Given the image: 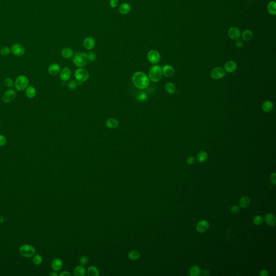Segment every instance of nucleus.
I'll use <instances>...</instances> for the list:
<instances>
[{
    "label": "nucleus",
    "mask_w": 276,
    "mask_h": 276,
    "mask_svg": "<svg viewBox=\"0 0 276 276\" xmlns=\"http://www.w3.org/2000/svg\"><path fill=\"white\" fill-rule=\"evenodd\" d=\"M29 83V79L25 76L20 75L16 78L14 86L17 91H23L28 86Z\"/></svg>",
    "instance_id": "nucleus-4"
},
{
    "label": "nucleus",
    "mask_w": 276,
    "mask_h": 276,
    "mask_svg": "<svg viewBox=\"0 0 276 276\" xmlns=\"http://www.w3.org/2000/svg\"><path fill=\"white\" fill-rule=\"evenodd\" d=\"M96 42L93 38L88 37L85 38L83 41V45L87 50H92L94 48Z\"/></svg>",
    "instance_id": "nucleus-13"
},
{
    "label": "nucleus",
    "mask_w": 276,
    "mask_h": 276,
    "mask_svg": "<svg viewBox=\"0 0 276 276\" xmlns=\"http://www.w3.org/2000/svg\"><path fill=\"white\" fill-rule=\"evenodd\" d=\"M87 272L88 275L90 276H98L99 274L98 268L94 266H90L88 268Z\"/></svg>",
    "instance_id": "nucleus-32"
},
{
    "label": "nucleus",
    "mask_w": 276,
    "mask_h": 276,
    "mask_svg": "<svg viewBox=\"0 0 276 276\" xmlns=\"http://www.w3.org/2000/svg\"><path fill=\"white\" fill-rule=\"evenodd\" d=\"M51 276H57V274L55 272H52L50 274Z\"/></svg>",
    "instance_id": "nucleus-50"
},
{
    "label": "nucleus",
    "mask_w": 276,
    "mask_h": 276,
    "mask_svg": "<svg viewBox=\"0 0 276 276\" xmlns=\"http://www.w3.org/2000/svg\"><path fill=\"white\" fill-rule=\"evenodd\" d=\"M208 159V154L205 151H200L197 155V160L200 163L205 162Z\"/></svg>",
    "instance_id": "nucleus-31"
},
{
    "label": "nucleus",
    "mask_w": 276,
    "mask_h": 276,
    "mask_svg": "<svg viewBox=\"0 0 276 276\" xmlns=\"http://www.w3.org/2000/svg\"><path fill=\"white\" fill-rule=\"evenodd\" d=\"M7 142V139L3 135L0 134V147H2L6 145Z\"/></svg>",
    "instance_id": "nucleus-41"
},
{
    "label": "nucleus",
    "mask_w": 276,
    "mask_h": 276,
    "mask_svg": "<svg viewBox=\"0 0 276 276\" xmlns=\"http://www.w3.org/2000/svg\"><path fill=\"white\" fill-rule=\"evenodd\" d=\"M0 131H1V128H0Z\"/></svg>",
    "instance_id": "nucleus-51"
},
{
    "label": "nucleus",
    "mask_w": 276,
    "mask_h": 276,
    "mask_svg": "<svg viewBox=\"0 0 276 276\" xmlns=\"http://www.w3.org/2000/svg\"><path fill=\"white\" fill-rule=\"evenodd\" d=\"M268 11L270 15L273 16L276 15V3L275 1L270 2L268 5Z\"/></svg>",
    "instance_id": "nucleus-26"
},
{
    "label": "nucleus",
    "mask_w": 276,
    "mask_h": 276,
    "mask_svg": "<svg viewBox=\"0 0 276 276\" xmlns=\"http://www.w3.org/2000/svg\"><path fill=\"white\" fill-rule=\"evenodd\" d=\"M11 52L13 55L17 57H20L22 56L25 53V49L21 44H14L11 47Z\"/></svg>",
    "instance_id": "nucleus-10"
},
{
    "label": "nucleus",
    "mask_w": 276,
    "mask_h": 276,
    "mask_svg": "<svg viewBox=\"0 0 276 276\" xmlns=\"http://www.w3.org/2000/svg\"><path fill=\"white\" fill-rule=\"evenodd\" d=\"M36 94V88L33 86H29L25 88V95L28 98H34Z\"/></svg>",
    "instance_id": "nucleus-22"
},
{
    "label": "nucleus",
    "mask_w": 276,
    "mask_h": 276,
    "mask_svg": "<svg viewBox=\"0 0 276 276\" xmlns=\"http://www.w3.org/2000/svg\"><path fill=\"white\" fill-rule=\"evenodd\" d=\"M149 79L153 82H158L160 81L162 76V67L158 65L153 66L148 72Z\"/></svg>",
    "instance_id": "nucleus-2"
},
{
    "label": "nucleus",
    "mask_w": 276,
    "mask_h": 276,
    "mask_svg": "<svg viewBox=\"0 0 276 276\" xmlns=\"http://www.w3.org/2000/svg\"><path fill=\"white\" fill-rule=\"evenodd\" d=\"M226 74V71L224 69L221 67H216L212 69L211 72V77L214 79L219 80L222 79Z\"/></svg>",
    "instance_id": "nucleus-8"
},
{
    "label": "nucleus",
    "mask_w": 276,
    "mask_h": 276,
    "mask_svg": "<svg viewBox=\"0 0 276 276\" xmlns=\"http://www.w3.org/2000/svg\"><path fill=\"white\" fill-rule=\"evenodd\" d=\"M4 84L7 88H12L14 85V82L12 79L7 78L4 80Z\"/></svg>",
    "instance_id": "nucleus-35"
},
{
    "label": "nucleus",
    "mask_w": 276,
    "mask_h": 276,
    "mask_svg": "<svg viewBox=\"0 0 276 276\" xmlns=\"http://www.w3.org/2000/svg\"><path fill=\"white\" fill-rule=\"evenodd\" d=\"M265 221L269 226H275L276 224V217L272 214H268L265 216Z\"/></svg>",
    "instance_id": "nucleus-23"
},
{
    "label": "nucleus",
    "mask_w": 276,
    "mask_h": 276,
    "mask_svg": "<svg viewBox=\"0 0 276 276\" xmlns=\"http://www.w3.org/2000/svg\"><path fill=\"white\" fill-rule=\"evenodd\" d=\"M273 104L272 101L270 100H266L264 101L262 104V108L264 112L266 113H269L272 111L273 109Z\"/></svg>",
    "instance_id": "nucleus-21"
},
{
    "label": "nucleus",
    "mask_w": 276,
    "mask_h": 276,
    "mask_svg": "<svg viewBox=\"0 0 276 276\" xmlns=\"http://www.w3.org/2000/svg\"><path fill=\"white\" fill-rule=\"evenodd\" d=\"M259 275L261 276H268L269 273H268V272L265 270H262L260 271Z\"/></svg>",
    "instance_id": "nucleus-47"
},
{
    "label": "nucleus",
    "mask_w": 276,
    "mask_h": 276,
    "mask_svg": "<svg viewBox=\"0 0 276 276\" xmlns=\"http://www.w3.org/2000/svg\"><path fill=\"white\" fill-rule=\"evenodd\" d=\"M250 200L247 196H244L242 197L239 201V205L242 208H246L249 206Z\"/></svg>",
    "instance_id": "nucleus-30"
},
{
    "label": "nucleus",
    "mask_w": 276,
    "mask_h": 276,
    "mask_svg": "<svg viewBox=\"0 0 276 276\" xmlns=\"http://www.w3.org/2000/svg\"><path fill=\"white\" fill-rule=\"evenodd\" d=\"M263 219L260 216H256L253 219V223L257 226L260 225L263 223Z\"/></svg>",
    "instance_id": "nucleus-36"
},
{
    "label": "nucleus",
    "mask_w": 276,
    "mask_h": 276,
    "mask_svg": "<svg viewBox=\"0 0 276 276\" xmlns=\"http://www.w3.org/2000/svg\"><path fill=\"white\" fill-rule=\"evenodd\" d=\"M69 88L70 89V90H75L76 89L78 86V83L77 81L75 80H72V81H70L69 83Z\"/></svg>",
    "instance_id": "nucleus-38"
},
{
    "label": "nucleus",
    "mask_w": 276,
    "mask_h": 276,
    "mask_svg": "<svg viewBox=\"0 0 276 276\" xmlns=\"http://www.w3.org/2000/svg\"><path fill=\"white\" fill-rule=\"evenodd\" d=\"M60 72H61V67L58 64L56 63L51 64L48 67V72L51 76H57L59 74Z\"/></svg>",
    "instance_id": "nucleus-14"
},
{
    "label": "nucleus",
    "mask_w": 276,
    "mask_h": 276,
    "mask_svg": "<svg viewBox=\"0 0 276 276\" xmlns=\"http://www.w3.org/2000/svg\"><path fill=\"white\" fill-rule=\"evenodd\" d=\"M105 125L108 128L112 129L117 128L119 126V121L115 118H109L106 121Z\"/></svg>",
    "instance_id": "nucleus-20"
},
{
    "label": "nucleus",
    "mask_w": 276,
    "mask_h": 276,
    "mask_svg": "<svg viewBox=\"0 0 276 276\" xmlns=\"http://www.w3.org/2000/svg\"><path fill=\"white\" fill-rule=\"evenodd\" d=\"M85 273H86V270L83 265H79V266L76 267L74 271V276H84Z\"/></svg>",
    "instance_id": "nucleus-27"
},
{
    "label": "nucleus",
    "mask_w": 276,
    "mask_h": 276,
    "mask_svg": "<svg viewBox=\"0 0 276 276\" xmlns=\"http://www.w3.org/2000/svg\"><path fill=\"white\" fill-rule=\"evenodd\" d=\"M131 11V6L128 3H123L119 7V11L121 15H127Z\"/></svg>",
    "instance_id": "nucleus-18"
},
{
    "label": "nucleus",
    "mask_w": 276,
    "mask_h": 276,
    "mask_svg": "<svg viewBox=\"0 0 276 276\" xmlns=\"http://www.w3.org/2000/svg\"><path fill=\"white\" fill-rule=\"evenodd\" d=\"M118 4H119V1L118 0H111L110 4V6L112 8H115V7L118 6Z\"/></svg>",
    "instance_id": "nucleus-43"
},
{
    "label": "nucleus",
    "mask_w": 276,
    "mask_h": 276,
    "mask_svg": "<svg viewBox=\"0 0 276 276\" xmlns=\"http://www.w3.org/2000/svg\"><path fill=\"white\" fill-rule=\"evenodd\" d=\"M73 63L78 67H84L88 63V54L85 52H80L74 54L73 58Z\"/></svg>",
    "instance_id": "nucleus-3"
},
{
    "label": "nucleus",
    "mask_w": 276,
    "mask_h": 276,
    "mask_svg": "<svg viewBox=\"0 0 276 276\" xmlns=\"http://www.w3.org/2000/svg\"><path fill=\"white\" fill-rule=\"evenodd\" d=\"M71 71L69 67H64L60 72V78L61 80L66 81L70 79L71 77Z\"/></svg>",
    "instance_id": "nucleus-17"
},
{
    "label": "nucleus",
    "mask_w": 276,
    "mask_h": 276,
    "mask_svg": "<svg viewBox=\"0 0 276 276\" xmlns=\"http://www.w3.org/2000/svg\"><path fill=\"white\" fill-rule=\"evenodd\" d=\"M11 52V49L8 47H4L0 50V53L4 56H7Z\"/></svg>",
    "instance_id": "nucleus-34"
},
{
    "label": "nucleus",
    "mask_w": 276,
    "mask_h": 276,
    "mask_svg": "<svg viewBox=\"0 0 276 276\" xmlns=\"http://www.w3.org/2000/svg\"><path fill=\"white\" fill-rule=\"evenodd\" d=\"M202 274L204 276H208L209 275V271L208 269H205L202 271Z\"/></svg>",
    "instance_id": "nucleus-48"
},
{
    "label": "nucleus",
    "mask_w": 276,
    "mask_h": 276,
    "mask_svg": "<svg viewBox=\"0 0 276 276\" xmlns=\"http://www.w3.org/2000/svg\"><path fill=\"white\" fill-rule=\"evenodd\" d=\"M235 45H236V47H238V48H241V47H243V42L240 39H237L236 40V42H235Z\"/></svg>",
    "instance_id": "nucleus-45"
},
{
    "label": "nucleus",
    "mask_w": 276,
    "mask_h": 276,
    "mask_svg": "<svg viewBox=\"0 0 276 276\" xmlns=\"http://www.w3.org/2000/svg\"><path fill=\"white\" fill-rule=\"evenodd\" d=\"M88 59L91 62H94L97 59V54L94 51H90L88 54Z\"/></svg>",
    "instance_id": "nucleus-39"
},
{
    "label": "nucleus",
    "mask_w": 276,
    "mask_h": 276,
    "mask_svg": "<svg viewBox=\"0 0 276 276\" xmlns=\"http://www.w3.org/2000/svg\"><path fill=\"white\" fill-rule=\"evenodd\" d=\"M20 253L21 255L25 257H30L34 256L35 249L33 246L29 244H25L22 246L20 249Z\"/></svg>",
    "instance_id": "nucleus-6"
},
{
    "label": "nucleus",
    "mask_w": 276,
    "mask_h": 276,
    "mask_svg": "<svg viewBox=\"0 0 276 276\" xmlns=\"http://www.w3.org/2000/svg\"><path fill=\"white\" fill-rule=\"evenodd\" d=\"M74 54L73 50L69 48V47H65L62 51V56L66 59L71 58Z\"/></svg>",
    "instance_id": "nucleus-25"
},
{
    "label": "nucleus",
    "mask_w": 276,
    "mask_h": 276,
    "mask_svg": "<svg viewBox=\"0 0 276 276\" xmlns=\"http://www.w3.org/2000/svg\"><path fill=\"white\" fill-rule=\"evenodd\" d=\"M237 69V64L233 61H228L224 65V70L229 73H232Z\"/></svg>",
    "instance_id": "nucleus-16"
},
{
    "label": "nucleus",
    "mask_w": 276,
    "mask_h": 276,
    "mask_svg": "<svg viewBox=\"0 0 276 276\" xmlns=\"http://www.w3.org/2000/svg\"><path fill=\"white\" fill-rule=\"evenodd\" d=\"M60 276H70V273L68 271H63L60 274Z\"/></svg>",
    "instance_id": "nucleus-49"
},
{
    "label": "nucleus",
    "mask_w": 276,
    "mask_h": 276,
    "mask_svg": "<svg viewBox=\"0 0 276 276\" xmlns=\"http://www.w3.org/2000/svg\"><path fill=\"white\" fill-rule=\"evenodd\" d=\"M186 162L189 165H192L195 162V158L192 156H189L186 158Z\"/></svg>",
    "instance_id": "nucleus-42"
},
{
    "label": "nucleus",
    "mask_w": 276,
    "mask_h": 276,
    "mask_svg": "<svg viewBox=\"0 0 276 276\" xmlns=\"http://www.w3.org/2000/svg\"><path fill=\"white\" fill-rule=\"evenodd\" d=\"M209 222L206 220H202L200 221L197 226L196 230L198 232L200 233L205 232L209 228Z\"/></svg>",
    "instance_id": "nucleus-12"
},
{
    "label": "nucleus",
    "mask_w": 276,
    "mask_h": 276,
    "mask_svg": "<svg viewBox=\"0 0 276 276\" xmlns=\"http://www.w3.org/2000/svg\"><path fill=\"white\" fill-rule=\"evenodd\" d=\"M132 81L135 86L140 90L147 88L150 83L148 76L141 71L137 72L133 75Z\"/></svg>",
    "instance_id": "nucleus-1"
},
{
    "label": "nucleus",
    "mask_w": 276,
    "mask_h": 276,
    "mask_svg": "<svg viewBox=\"0 0 276 276\" xmlns=\"http://www.w3.org/2000/svg\"><path fill=\"white\" fill-rule=\"evenodd\" d=\"M33 263L35 264L39 265L42 262V258L40 255H35L34 256V258L33 259Z\"/></svg>",
    "instance_id": "nucleus-37"
},
{
    "label": "nucleus",
    "mask_w": 276,
    "mask_h": 276,
    "mask_svg": "<svg viewBox=\"0 0 276 276\" xmlns=\"http://www.w3.org/2000/svg\"><path fill=\"white\" fill-rule=\"evenodd\" d=\"M147 59L148 61L152 64H156L160 59V54L158 51L151 50L148 52Z\"/></svg>",
    "instance_id": "nucleus-9"
},
{
    "label": "nucleus",
    "mask_w": 276,
    "mask_h": 276,
    "mask_svg": "<svg viewBox=\"0 0 276 276\" xmlns=\"http://www.w3.org/2000/svg\"><path fill=\"white\" fill-rule=\"evenodd\" d=\"M201 269L200 267L197 265L192 266L189 272V275L191 276H200L201 275Z\"/></svg>",
    "instance_id": "nucleus-29"
},
{
    "label": "nucleus",
    "mask_w": 276,
    "mask_h": 276,
    "mask_svg": "<svg viewBox=\"0 0 276 276\" xmlns=\"http://www.w3.org/2000/svg\"><path fill=\"white\" fill-rule=\"evenodd\" d=\"M271 181L273 185H276V173H273L271 176Z\"/></svg>",
    "instance_id": "nucleus-46"
},
{
    "label": "nucleus",
    "mask_w": 276,
    "mask_h": 276,
    "mask_svg": "<svg viewBox=\"0 0 276 276\" xmlns=\"http://www.w3.org/2000/svg\"><path fill=\"white\" fill-rule=\"evenodd\" d=\"M74 78L79 82H84L89 78V73L84 68H79L74 72Z\"/></svg>",
    "instance_id": "nucleus-5"
},
{
    "label": "nucleus",
    "mask_w": 276,
    "mask_h": 276,
    "mask_svg": "<svg viewBox=\"0 0 276 276\" xmlns=\"http://www.w3.org/2000/svg\"><path fill=\"white\" fill-rule=\"evenodd\" d=\"M16 93L14 90L12 88L8 89L2 96V100L4 103H10L13 101L16 97Z\"/></svg>",
    "instance_id": "nucleus-7"
},
{
    "label": "nucleus",
    "mask_w": 276,
    "mask_h": 276,
    "mask_svg": "<svg viewBox=\"0 0 276 276\" xmlns=\"http://www.w3.org/2000/svg\"><path fill=\"white\" fill-rule=\"evenodd\" d=\"M88 259L86 256H83L81 257L79 259V263L81 264V265H85L88 264Z\"/></svg>",
    "instance_id": "nucleus-40"
},
{
    "label": "nucleus",
    "mask_w": 276,
    "mask_h": 276,
    "mask_svg": "<svg viewBox=\"0 0 276 276\" xmlns=\"http://www.w3.org/2000/svg\"><path fill=\"white\" fill-rule=\"evenodd\" d=\"M239 210H240V209H239V207H238L237 205H233L231 207V212L233 214H237V213L239 212Z\"/></svg>",
    "instance_id": "nucleus-44"
},
{
    "label": "nucleus",
    "mask_w": 276,
    "mask_h": 276,
    "mask_svg": "<svg viewBox=\"0 0 276 276\" xmlns=\"http://www.w3.org/2000/svg\"><path fill=\"white\" fill-rule=\"evenodd\" d=\"M165 90L168 94H174L176 91L175 85L171 82L167 83L165 85Z\"/></svg>",
    "instance_id": "nucleus-28"
},
{
    "label": "nucleus",
    "mask_w": 276,
    "mask_h": 276,
    "mask_svg": "<svg viewBox=\"0 0 276 276\" xmlns=\"http://www.w3.org/2000/svg\"><path fill=\"white\" fill-rule=\"evenodd\" d=\"M63 261L59 258H55L51 262V268L56 271L61 270L63 267Z\"/></svg>",
    "instance_id": "nucleus-19"
},
{
    "label": "nucleus",
    "mask_w": 276,
    "mask_h": 276,
    "mask_svg": "<svg viewBox=\"0 0 276 276\" xmlns=\"http://www.w3.org/2000/svg\"><path fill=\"white\" fill-rule=\"evenodd\" d=\"M162 74L167 77H171L174 74V69L172 66L170 65H165L162 68Z\"/></svg>",
    "instance_id": "nucleus-15"
},
{
    "label": "nucleus",
    "mask_w": 276,
    "mask_h": 276,
    "mask_svg": "<svg viewBox=\"0 0 276 276\" xmlns=\"http://www.w3.org/2000/svg\"><path fill=\"white\" fill-rule=\"evenodd\" d=\"M140 256V253L136 250H133L128 253V257L132 260H138Z\"/></svg>",
    "instance_id": "nucleus-33"
},
{
    "label": "nucleus",
    "mask_w": 276,
    "mask_h": 276,
    "mask_svg": "<svg viewBox=\"0 0 276 276\" xmlns=\"http://www.w3.org/2000/svg\"><path fill=\"white\" fill-rule=\"evenodd\" d=\"M241 36H242V40L244 41H246V42H249L250 40H251V39L253 38V32L250 30H248V29H246V30H245L243 31L242 33V35H241Z\"/></svg>",
    "instance_id": "nucleus-24"
},
{
    "label": "nucleus",
    "mask_w": 276,
    "mask_h": 276,
    "mask_svg": "<svg viewBox=\"0 0 276 276\" xmlns=\"http://www.w3.org/2000/svg\"><path fill=\"white\" fill-rule=\"evenodd\" d=\"M241 35V31L236 27H231L228 31V35L229 38L232 40H236L238 39Z\"/></svg>",
    "instance_id": "nucleus-11"
}]
</instances>
